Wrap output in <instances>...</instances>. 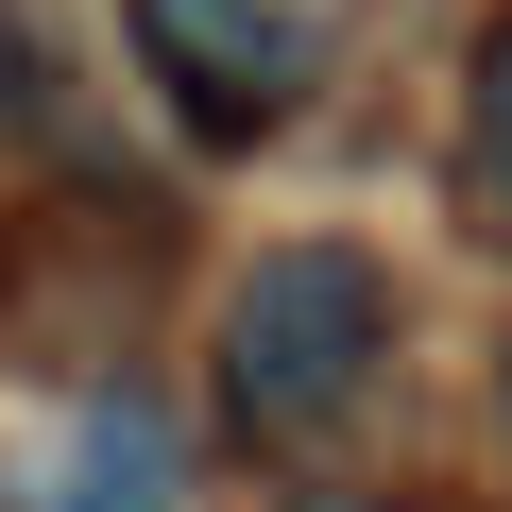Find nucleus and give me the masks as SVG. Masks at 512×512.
<instances>
[{
	"label": "nucleus",
	"instance_id": "obj_2",
	"mask_svg": "<svg viewBox=\"0 0 512 512\" xmlns=\"http://www.w3.org/2000/svg\"><path fill=\"white\" fill-rule=\"evenodd\" d=\"M137 52H154V86H171L188 137H274L291 86H308L291 0H137Z\"/></svg>",
	"mask_w": 512,
	"mask_h": 512
},
{
	"label": "nucleus",
	"instance_id": "obj_3",
	"mask_svg": "<svg viewBox=\"0 0 512 512\" xmlns=\"http://www.w3.org/2000/svg\"><path fill=\"white\" fill-rule=\"evenodd\" d=\"M52 512H171V427L120 393V410H86L69 427V461H52Z\"/></svg>",
	"mask_w": 512,
	"mask_h": 512
},
{
	"label": "nucleus",
	"instance_id": "obj_5",
	"mask_svg": "<svg viewBox=\"0 0 512 512\" xmlns=\"http://www.w3.org/2000/svg\"><path fill=\"white\" fill-rule=\"evenodd\" d=\"M291 512H393V495H291Z\"/></svg>",
	"mask_w": 512,
	"mask_h": 512
},
{
	"label": "nucleus",
	"instance_id": "obj_1",
	"mask_svg": "<svg viewBox=\"0 0 512 512\" xmlns=\"http://www.w3.org/2000/svg\"><path fill=\"white\" fill-rule=\"evenodd\" d=\"M393 359V291L359 239H274L256 274L222 291V410L256 444H325Z\"/></svg>",
	"mask_w": 512,
	"mask_h": 512
},
{
	"label": "nucleus",
	"instance_id": "obj_4",
	"mask_svg": "<svg viewBox=\"0 0 512 512\" xmlns=\"http://www.w3.org/2000/svg\"><path fill=\"white\" fill-rule=\"evenodd\" d=\"M461 188H478V222L512 239V18L478 35V86H461Z\"/></svg>",
	"mask_w": 512,
	"mask_h": 512
}]
</instances>
